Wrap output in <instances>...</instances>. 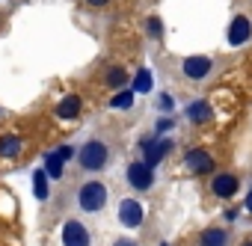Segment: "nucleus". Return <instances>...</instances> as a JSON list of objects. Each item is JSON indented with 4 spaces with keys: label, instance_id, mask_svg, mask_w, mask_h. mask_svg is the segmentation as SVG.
Listing matches in <instances>:
<instances>
[{
    "label": "nucleus",
    "instance_id": "nucleus-15",
    "mask_svg": "<svg viewBox=\"0 0 252 246\" xmlns=\"http://www.w3.org/2000/svg\"><path fill=\"white\" fill-rule=\"evenodd\" d=\"M21 152V140L15 134H6V137H0V157H15Z\"/></svg>",
    "mask_w": 252,
    "mask_h": 246
},
{
    "label": "nucleus",
    "instance_id": "nucleus-1",
    "mask_svg": "<svg viewBox=\"0 0 252 246\" xmlns=\"http://www.w3.org/2000/svg\"><path fill=\"white\" fill-rule=\"evenodd\" d=\"M107 205V187L101 181H86L80 190H77V208L86 211V214H95Z\"/></svg>",
    "mask_w": 252,
    "mask_h": 246
},
{
    "label": "nucleus",
    "instance_id": "nucleus-17",
    "mask_svg": "<svg viewBox=\"0 0 252 246\" xmlns=\"http://www.w3.org/2000/svg\"><path fill=\"white\" fill-rule=\"evenodd\" d=\"M134 89H137V92H149V89H152V74H149L146 68H140V71H137V80H134Z\"/></svg>",
    "mask_w": 252,
    "mask_h": 246
},
{
    "label": "nucleus",
    "instance_id": "nucleus-21",
    "mask_svg": "<svg viewBox=\"0 0 252 246\" xmlns=\"http://www.w3.org/2000/svg\"><path fill=\"white\" fill-rule=\"evenodd\" d=\"M172 128V122L169 119H163V122H158V131H169Z\"/></svg>",
    "mask_w": 252,
    "mask_h": 246
},
{
    "label": "nucleus",
    "instance_id": "nucleus-11",
    "mask_svg": "<svg viewBox=\"0 0 252 246\" xmlns=\"http://www.w3.org/2000/svg\"><path fill=\"white\" fill-rule=\"evenodd\" d=\"M71 157V149L68 146H63V149H57V152H51L48 157H45V172L51 175V178H60L63 175V166H65V160Z\"/></svg>",
    "mask_w": 252,
    "mask_h": 246
},
{
    "label": "nucleus",
    "instance_id": "nucleus-20",
    "mask_svg": "<svg viewBox=\"0 0 252 246\" xmlns=\"http://www.w3.org/2000/svg\"><path fill=\"white\" fill-rule=\"evenodd\" d=\"M149 33H152V36H160V33H163V24H160L158 18H149Z\"/></svg>",
    "mask_w": 252,
    "mask_h": 246
},
{
    "label": "nucleus",
    "instance_id": "nucleus-5",
    "mask_svg": "<svg viewBox=\"0 0 252 246\" xmlns=\"http://www.w3.org/2000/svg\"><path fill=\"white\" fill-rule=\"evenodd\" d=\"M143 205L137 202V199H122V205H119V219H122V225H128V228H137L140 222H143Z\"/></svg>",
    "mask_w": 252,
    "mask_h": 246
},
{
    "label": "nucleus",
    "instance_id": "nucleus-16",
    "mask_svg": "<svg viewBox=\"0 0 252 246\" xmlns=\"http://www.w3.org/2000/svg\"><path fill=\"white\" fill-rule=\"evenodd\" d=\"M33 193H36L39 199H48V172H45V169H39V172L33 175Z\"/></svg>",
    "mask_w": 252,
    "mask_h": 246
},
{
    "label": "nucleus",
    "instance_id": "nucleus-14",
    "mask_svg": "<svg viewBox=\"0 0 252 246\" xmlns=\"http://www.w3.org/2000/svg\"><path fill=\"white\" fill-rule=\"evenodd\" d=\"M199 246H228V234L222 228H208L199 240Z\"/></svg>",
    "mask_w": 252,
    "mask_h": 246
},
{
    "label": "nucleus",
    "instance_id": "nucleus-19",
    "mask_svg": "<svg viewBox=\"0 0 252 246\" xmlns=\"http://www.w3.org/2000/svg\"><path fill=\"white\" fill-rule=\"evenodd\" d=\"M125 80H128V77H125L122 68H110V74H107V83L110 86H125Z\"/></svg>",
    "mask_w": 252,
    "mask_h": 246
},
{
    "label": "nucleus",
    "instance_id": "nucleus-3",
    "mask_svg": "<svg viewBox=\"0 0 252 246\" xmlns=\"http://www.w3.org/2000/svg\"><path fill=\"white\" fill-rule=\"evenodd\" d=\"M89 243H92V237H89V231H86L83 222L68 219L63 225V246H89Z\"/></svg>",
    "mask_w": 252,
    "mask_h": 246
},
{
    "label": "nucleus",
    "instance_id": "nucleus-9",
    "mask_svg": "<svg viewBox=\"0 0 252 246\" xmlns=\"http://www.w3.org/2000/svg\"><path fill=\"white\" fill-rule=\"evenodd\" d=\"M246 39H252V24L246 15H234L231 27H228V42L231 45H243Z\"/></svg>",
    "mask_w": 252,
    "mask_h": 246
},
{
    "label": "nucleus",
    "instance_id": "nucleus-2",
    "mask_svg": "<svg viewBox=\"0 0 252 246\" xmlns=\"http://www.w3.org/2000/svg\"><path fill=\"white\" fill-rule=\"evenodd\" d=\"M107 157H110L107 146L98 143V140H92V143H86V146L80 149V157H77V160H80L83 169L95 172V169H104V166H107Z\"/></svg>",
    "mask_w": 252,
    "mask_h": 246
},
{
    "label": "nucleus",
    "instance_id": "nucleus-4",
    "mask_svg": "<svg viewBox=\"0 0 252 246\" xmlns=\"http://www.w3.org/2000/svg\"><path fill=\"white\" fill-rule=\"evenodd\" d=\"M152 181H155V175H152V166H149L146 160L128 166V184H131L134 190H149Z\"/></svg>",
    "mask_w": 252,
    "mask_h": 246
},
{
    "label": "nucleus",
    "instance_id": "nucleus-8",
    "mask_svg": "<svg viewBox=\"0 0 252 246\" xmlns=\"http://www.w3.org/2000/svg\"><path fill=\"white\" fill-rule=\"evenodd\" d=\"M237 187H240V181H237V175H231V172H222V175H217V178L211 181V190H214V196H220V199H231V196L237 193Z\"/></svg>",
    "mask_w": 252,
    "mask_h": 246
},
{
    "label": "nucleus",
    "instance_id": "nucleus-23",
    "mask_svg": "<svg viewBox=\"0 0 252 246\" xmlns=\"http://www.w3.org/2000/svg\"><path fill=\"white\" fill-rule=\"evenodd\" d=\"M89 6H104V3H110V0H86Z\"/></svg>",
    "mask_w": 252,
    "mask_h": 246
},
{
    "label": "nucleus",
    "instance_id": "nucleus-10",
    "mask_svg": "<svg viewBox=\"0 0 252 246\" xmlns=\"http://www.w3.org/2000/svg\"><path fill=\"white\" fill-rule=\"evenodd\" d=\"M211 68H214V62L208 57H187L184 60V74L190 80H202L205 74H211Z\"/></svg>",
    "mask_w": 252,
    "mask_h": 246
},
{
    "label": "nucleus",
    "instance_id": "nucleus-18",
    "mask_svg": "<svg viewBox=\"0 0 252 246\" xmlns=\"http://www.w3.org/2000/svg\"><path fill=\"white\" fill-rule=\"evenodd\" d=\"M134 104V89L131 92H119L113 101H110V107H116V110H125V107H131Z\"/></svg>",
    "mask_w": 252,
    "mask_h": 246
},
{
    "label": "nucleus",
    "instance_id": "nucleus-6",
    "mask_svg": "<svg viewBox=\"0 0 252 246\" xmlns=\"http://www.w3.org/2000/svg\"><path fill=\"white\" fill-rule=\"evenodd\" d=\"M143 149H146V163L155 169V166H158L169 152H172V143H169V140H146V143H143Z\"/></svg>",
    "mask_w": 252,
    "mask_h": 246
},
{
    "label": "nucleus",
    "instance_id": "nucleus-22",
    "mask_svg": "<svg viewBox=\"0 0 252 246\" xmlns=\"http://www.w3.org/2000/svg\"><path fill=\"white\" fill-rule=\"evenodd\" d=\"M113 246H137V243H134V240H116Z\"/></svg>",
    "mask_w": 252,
    "mask_h": 246
},
{
    "label": "nucleus",
    "instance_id": "nucleus-7",
    "mask_svg": "<svg viewBox=\"0 0 252 246\" xmlns=\"http://www.w3.org/2000/svg\"><path fill=\"white\" fill-rule=\"evenodd\" d=\"M184 163H187V169H190V172H196V175H205V172H211V169H214V157H211L205 149H193V152H187Z\"/></svg>",
    "mask_w": 252,
    "mask_h": 246
},
{
    "label": "nucleus",
    "instance_id": "nucleus-24",
    "mask_svg": "<svg viewBox=\"0 0 252 246\" xmlns=\"http://www.w3.org/2000/svg\"><path fill=\"white\" fill-rule=\"evenodd\" d=\"M246 211L252 214V190H249V196H246Z\"/></svg>",
    "mask_w": 252,
    "mask_h": 246
},
{
    "label": "nucleus",
    "instance_id": "nucleus-13",
    "mask_svg": "<svg viewBox=\"0 0 252 246\" xmlns=\"http://www.w3.org/2000/svg\"><path fill=\"white\" fill-rule=\"evenodd\" d=\"M77 113H80V98L77 95H68V98H63L57 104V116L60 119H74Z\"/></svg>",
    "mask_w": 252,
    "mask_h": 246
},
{
    "label": "nucleus",
    "instance_id": "nucleus-12",
    "mask_svg": "<svg viewBox=\"0 0 252 246\" xmlns=\"http://www.w3.org/2000/svg\"><path fill=\"white\" fill-rule=\"evenodd\" d=\"M211 104L208 101H193L190 107H187V119L193 122V125H205V122H211Z\"/></svg>",
    "mask_w": 252,
    "mask_h": 246
},
{
    "label": "nucleus",
    "instance_id": "nucleus-25",
    "mask_svg": "<svg viewBox=\"0 0 252 246\" xmlns=\"http://www.w3.org/2000/svg\"><path fill=\"white\" fill-rule=\"evenodd\" d=\"M240 246H252V240H246V243H240Z\"/></svg>",
    "mask_w": 252,
    "mask_h": 246
}]
</instances>
